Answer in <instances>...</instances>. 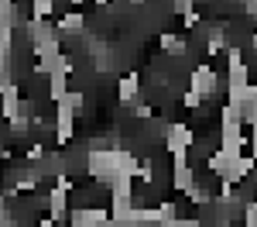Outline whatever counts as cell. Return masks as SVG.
I'll return each mask as SVG.
<instances>
[{
  "label": "cell",
  "mask_w": 257,
  "mask_h": 227,
  "mask_svg": "<svg viewBox=\"0 0 257 227\" xmlns=\"http://www.w3.org/2000/svg\"><path fill=\"white\" fill-rule=\"evenodd\" d=\"M192 141H196V138H192V131H189L185 124H178V121L168 124V131H165V148H168L172 155L189 152V148H192Z\"/></svg>",
  "instance_id": "cell-1"
},
{
  "label": "cell",
  "mask_w": 257,
  "mask_h": 227,
  "mask_svg": "<svg viewBox=\"0 0 257 227\" xmlns=\"http://www.w3.org/2000/svg\"><path fill=\"white\" fill-rule=\"evenodd\" d=\"M189 86H192V90H196L199 97H213V93H216V72H213V65H199L196 72H192V76H189Z\"/></svg>",
  "instance_id": "cell-2"
},
{
  "label": "cell",
  "mask_w": 257,
  "mask_h": 227,
  "mask_svg": "<svg viewBox=\"0 0 257 227\" xmlns=\"http://www.w3.org/2000/svg\"><path fill=\"white\" fill-rule=\"evenodd\" d=\"M117 93H120V100H123V103H127V100H138V93H141L138 76H123V80L117 83Z\"/></svg>",
  "instance_id": "cell-3"
}]
</instances>
